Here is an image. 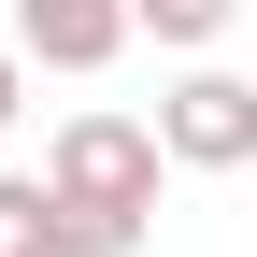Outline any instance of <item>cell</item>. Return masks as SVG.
I'll return each instance as SVG.
<instances>
[{"label": "cell", "instance_id": "1", "mask_svg": "<svg viewBox=\"0 0 257 257\" xmlns=\"http://www.w3.org/2000/svg\"><path fill=\"white\" fill-rule=\"evenodd\" d=\"M157 172H172L157 114H57V143H43V186H57V200L128 214V229H157Z\"/></svg>", "mask_w": 257, "mask_h": 257}, {"label": "cell", "instance_id": "2", "mask_svg": "<svg viewBox=\"0 0 257 257\" xmlns=\"http://www.w3.org/2000/svg\"><path fill=\"white\" fill-rule=\"evenodd\" d=\"M157 143H172V172H243L257 157V86L214 72V57H186V72L157 86Z\"/></svg>", "mask_w": 257, "mask_h": 257}, {"label": "cell", "instance_id": "3", "mask_svg": "<svg viewBox=\"0 0 257 257\" xmlns=\"http://www.w3.org/2000/svg\"><path fill=\"white\" fill-rule=\"evenodd\" d=\"M0 29H15L29 72H114V57L143 43V15H128V0H0Z\"/></svg>", "mask_w": 257, "mask_h": 257}, {"label": "cell", "instance_id": "4", "mask_svg": "<svg viewBox=\"0 0 257 257\" xmlns=\"http://www.w3.org/2000/svg\"><path fill=\"white\" fill-rule=\"evenodd\" d=\"M128 15H143V43H172V57H214L243 0H128Z\"/></svg>", "mask_w": 257, "mask_h": 257}, {"label": "cell", "instance_id": "5", "mask_svg": "<svg viewBox=\"0 0 257 257\" xmlns=\"http://www.w3.org/2000/svg\"><path fill=\"white\" fill-rule=\"evenodd\" d=\"M0 257H57V186L43 172H0Z\"/></svg>", "mask_w": 257, "mask_h": 257}, {"label": "cell", "instance_id": "6", "mask_svg": "<svg viewBox=\"0 0 257 257\" xmlns=\"http://www.w3.org/2000/svg\"><path fill=\"white\" fill-rule=\"evenodd\" d=\"M57 257H143V229H128V214H86V200H57Z\"/></svg>", "mask_w": 257, "mask_h": 257}, {"label": "cell", "instance_id": "7", "mask_svg": "<svg viewBox=\"0 0 257 257\" xmlns=\"http://www.w3.org/2000/svg\"><path fill=\"white\" fill-rule=\"evenodd\" d=\"M15 100H29V57H15V29H0V128H15Z\"/></svg>", "mask_w": 257, "mask_h": 257}]
</instances>
